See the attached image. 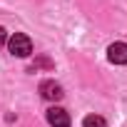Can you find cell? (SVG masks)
I'll use <instances>...</instances> for the list:
<instances>
[{
    "label": "cell",
    "instance_id": "3",
    "mask_svg": "<svg viewBox=\"0 0 127 127\" xmlns=\"http://www.w3.org/2000/svg\"><path fill=\"white\" fill-rule=\"evenodd\" d=\"M47 122L52 127H70V115L62 107H50L47 110Z\"/></svg>",
    "mask_w": 127,
    "mask_h": 127
},
{
    "label": "cell",
    "instance_id": "1",
    "mask_svg": "<svg viewBox=\"0 0 127 127\" xmlns=\"http://www.w3.org/2000/svg\"><path fill=\"white\" fill-rule=\"evenodd\" d=\"M8 50H10L15 57H28V55L32 52V42H30V37H28V35L15 32V35L8 40Z\"/></svg>",
    "mask_w": 127,
    "mask_h": 127
},
{
    "label": "cell",
    "instance_id": "5",
    "mask_svg": "<svg viewBox=\"0 0 127 127\" xmlns=\"http://www.w3.org/2000/svg\"><path fill=\"white\" fill-rule=\"evenodd\" d=\"M82 127H107V122L100 117V115H87L82 120Z\"/></svg>",
    "mask_w": 127,
    "mask_h": 127
},
{
    "label": "cell",
    "instance_id": "6",
    "mask_svg": "<svg viewBox=\"0 0 127 127\" xmlns=\"http://www.w3.org/2000/svg\"><path fill=\"white\" fill-rule=\"evenodd\" d=\"M8 42V32H5V28H0V47H3Z\"/></svg>",
    "mask_w": 127,
    "mask_h": 127
},
{
    "label": "cell",
    "instance_id": "4",
    "mask_svg": "<svg viewBox=\"0 0 127 127\" xmlns=\"http://www.w3.org/2000/svg\"><path fill=\"white\" fill-rule=\"evenodd\" d=\"M40 92H42V97L45 100H50V102H57V100H62V87L55 82V80H45L42 85H40Z\"/></svg>",
    "mask_w": 127,
    "mask_h": 127
},
{
    "label": "cell",
    "instance_id": "2",
    "mask_svg": "<svg viewBox=\"0 0 127 127\" xmlns=\"http://www.w3.org/2000/svg\"><path fill=\"white\" fill-rule=\"evenodd\" d=\"M107 57L115 65H127V42H112L107 47Z\"/></svg>",
    "mask_w": 127,
    "mask_h": 127
}]
</instances>
